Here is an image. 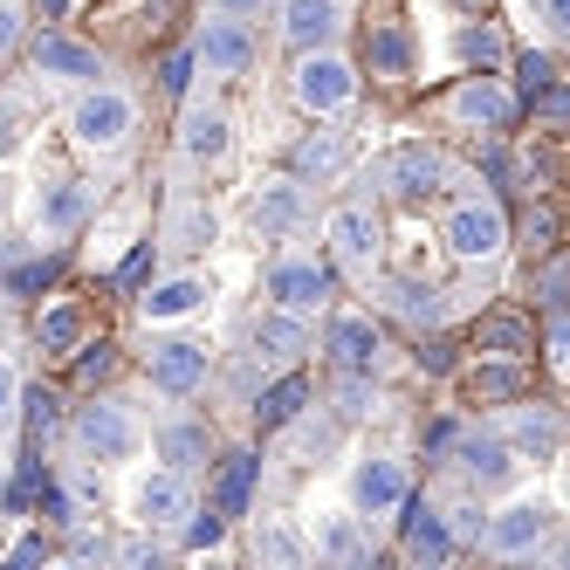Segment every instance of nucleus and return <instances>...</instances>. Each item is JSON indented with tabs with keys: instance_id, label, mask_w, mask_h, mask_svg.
Wrapping results in <instances>:
<instances>
[{
	"instance_id": "1a4fd4ad",
	"label": "nucleus",
	"mask_w": 570,
	"mask_h": 570,
	"mask_svg": "<svg viewBox=\"0 0 570 570\" xmlns=\"http://www.w3.org/2000/svg\"><path fill=\"white\" fill-rule=\"evenodd\" d=\"M399 502H405V461L372 454V461H357V468H351V509H357V522L392 515Z\"/></svg>"
},
{
	"instance_id": "f3484780",
	"label": "nucleus",
	"mask_w": 570,
	"mask_h": 570,
	"mask_svg": "<svg viewBox=\"0 0 570 570\" xmlns=\"http://www.w3.org/2000/svg\"><path fill=\"white\" fill-rule=\"evenodd\" d=\"M35 76H49V83H97L104 56L90 42H69V35H42L35 42Z\"/></svg>"
},
{
	"instance_id": "8fccbe9b",
	"label": "nucleus",
	"mask_w": 570,
	"mask_h": 570,
	"mask_svg": "<svg viewBox=\"0 0 570 570\" xmlns=\"http://www.w3.org/2000/svg\"><path fill=\"white\" fill-rule=\"evenodd\" d=\"M193 69H199V56H193V49H179V56H173V62H166V76H158V83H166V90H173V97H179V90H186V83H193Z\"/></svg>"
},
{
	"instance_id": "39448f33",
	"label": "nucleus",
	"mask_w": 570,
	"mask_h": 570,
	"mask_svg": "<svg viewBox=\"0 0 570 570\" xmlns=\"http://www.w3.org/2000/svg\"><path fill=\"white\" fill-rule=\"evenodd\" d=\"M550 529H557L550 502H509L502 515L481 522V550L488 557H537L550 543Z\"/></svg>"
},
{
	"instance_id": "f704fd0d",
	"label": "nucleus",
	"mask_w": 570,
	"mask_h": 570,
	"mask_svg": "<svg viewBox=\"0 0 570 570\" xmlns=\"http://www.w3.org/2000/svg\"><path fill=\"white\" fill-rule=\"evenodd\" d=\"M303 413H309V385H303V379H282V385L262 392V405H255L262 426H289V420H303Z\"/></svg>"
},
{
	"instance_id": "2eb2a0df",
	"label": "nucleus",
	"mask_w": 570,
	"mask_h": 570,
	"mask_svg": "<svg viewBox=\"0 0 570 570\" xmlns=\"http://www.w3.org/2000/svg\"><path fill=\"white\" fill-rule=\"evenodd\" d=\"M131 509H138V522H145V529H179V522H186V509H193V488H186V474H179V468H158V474H145V481H138Z\"/></svg>"
},
{
	"instance_id": "58836bf2",
	"label": "nucleus",
	"mask_w": 570,
	"mask_h": 570,
	"mask_svg": "<svg viewBox=\"0 0 570 570\" xmlns=\"http://www.w3.org/2000/svg\"><path fill=\"white\" fill-rule=\"evenodd\" d=\"M537 303H543L550 316H570V255H557V262L537 275Z\"/></svg>"
},
{
	"instance_id": "09e8293b",
	"label": "nucleus",
	"mask_w": 570,
	"mask_h": 570,
	"mask_svg": "<svg viewBox=\"0 0 570 570\" xmlns=\"http://www.w3.org/2000/svg\"><path fill=\"white\" fill-rule=\"evenodd\" d=\"M49 275H56V255H42V262H21V268L8 275V289H42Z\"/></svg>"
},
{
	"instance_id": "4be33fe9",
	"label": "nucleus",
	"mask_w": 570,
	"mask_h": 570,
	"mask_svg": "<svg viewBox=\"0 0 570 570\" xmlns=\"http://www.w3.org/2000/svg\"><path fill=\"white\" fill-rule=\"evenodd\" d=\"M399 509H405V557H413V563H446V557H454V529H446V515L433 502L405 495Z\"/></svg>"
},
{
	"instance_id": "79ce46f5",
	"label": "nucleus",
	"mask_w": 570,
	"mask_h": 570,
	"mask_svg": "<svg viewBox=\"0 0 570 570\" xmlns=\"http://www.w3.org/2000/svg\"><path fill=\"white\" fill-rule=\"evenodd\" d=\"M550 76H557V62H550L543 49H522V56H515V83H522V97H537Z\"/></svg>"
},
{
	"instance_id": "2f4dec72",
	"label": "nucleus",
	"mask_w": 570,
	"mask_h": 570,
	"mask_svg": "<svg viewBox=\"0 0 570 570\" xmlns=\"http://www.w3.org/2000/svg\"><path fill=\"white\" fill-rule=\"evenodd\" d=\"M344 173V138L337 131H316L296 145V179H337Z\"/></svg>"
},
{
	"instance_id": "cd10ccee",
	"label": "nucleus",
	"mask_w": 570,
	"mask_h": 570,
	"mask_svg": "<svg viewBox=\"0 0 570 570\" xmlns=\"http://www.w3.org/2000/svg\"><path fill=\"white\" fill-rule=\"evenodd\" d=\"M207 420H173V426H158V461L166 468H179V474H193L199 461H207Z\"/></svg>"
},
{
	"instance_id": "f03ea898",
	"label": "nucleus",
	"mask_w": 570,
	"mask_h": 570,
	"mask_svg": "<svg viewBox=\"0 0 570 570\" xmlns=\"http://www.w3.org/2000/svg\"><path fill=\"white\" fill-rule=\"evenodd\" d=\"M76 446H83L90 461H138L145 446V420L131 413L125 399H97L76 413Z\"/></svg>"
},
{
	"instance_id": "20e7f679",
	"label": "nucleus",
	"mask_w": 570,
	"mask_h": 570,
	"mask_svg": "<svg viewBox=\"0 0 570 570\" xmlns=\"http://www.w3.org/2000/svg\"><path fill=\"white\" fill-rule=\"evenodd\" d=\"M446 248H454L461 262H502V248H509V220H502V207L495 199H461L454 214H446Z\"/></svg>"
},
{
	"instance_id": "6e6552de",
	"label": "nucleus",
	"mask_w": 570,
	"mask_h": 570,
	"mask_svg": "<svg viewBox=\"0 0 570 570\" xmlns=\"http://www.w3.org/2000/svg\"><path fill=\"white\" fill-rule=\"evenodd\" d=\"M454 474L474 488H502V481H515V446L502 440V433H454Z\"/></svg>"
},
{
	"instance_id": "473e14b6",
	"label": "nucleus",
	"mask_w": 570,
	"mask_h": 570,
	"mask_svg": "<svg viewBox=\"0 0 570 570\" xmlns=\"http://www.w3.org/2000/svg\"><path fill=\"white\" fill-rule=\"evenodd\" d=\"M522 385H529V372L509 357V364H474L468 372V399L481 405V399H522Z\"/></svg>"
},
{
	"instance_id": "6e6d98bb",
	"label": "nucleus",
	"mask_w": 570,
	"mask_h": 570,
	"mask_svg": "<svg viewBox=\"0 0 570 570\" xmlns=\"http://www.w3.org/2000/svg\"><path fill=\"white\" fill-rule=\"evenodd\" d=\"M8 557H14V563H35V557H49V543H42V537H21Z\"/></svg>"
},
{
	"instance_id": "603ef678",
	"label": "nucleus",
	"mask_w": 570,
	"mask_h": 570,
	"mask_svg": "<svg viewBox=\"0 0 570 570\" xmlns=\"http://www.w3.org/2000/svg\"><path fill=\"white\" fill-rule=\"evenodd\" d=\"M21 42V0H0V56Z\"/></svg>"
},
{
	"instance_id": "a18cd8bd",
	"label": "nucleus",
	"mask_w": 570,
	"mask_h": 570,
	"mask_svg": "<svg viewBox=\"0 0 570 570\" xmlns=\"http://www.w3.org/2000/svg\"><path fill=\"white\" fill-rule=\"evenodd\" d=\"M14 151H21V104L0 97V158H14Z\"/></svg>"
},
{
	"instance_id": "a19ab883",
	"label": "nucleus",
	"mask_w": 570,
	"mask_h": 570,
	"mask_svg": "<svg viewBox=\"0 0 570 570\" xmlns=\"http://www.w3.org/2000/svg\"><path fill=\"white\" fill-rule=\"evenodd\" d=\"M446 515V529H454V543H481V522H488V509L468 495V502H454V509H440Z\"/></svg>"
},
{
	"instance_id": "0eeeda50",
	"label": "nucleus",
	"mask_w": 570,
	"mask_h": 570,
	"mask_svg": "<svg viewBox=\"0 0 570 570\" xmlns=\"http://www.w3.org/2000/svg\"><path fill=\"white\" fill-rule=\"evenodd\" d=\"M262 289H268L275 309L309 316V309H323V296H331V268H316V262H303V255H282V262H268Z\"/></svg>"
},
{
	"instance_id": "052dcab7",
	"label": "nucleus",
	"mask_w": 570,
	"mask_h": 570,
	"mask_svg": "<svg viewBox=\"0 0 570 570\" xmlns=\"http://www.w3.org/2000/svg\"><path fill=\"white\" fill-rule=\"evenodd\" d=\"M557 557H563V563H570V537H563V543H557Z\"/></svg>"
},
{
	"instance_id": "49530a36",
	"label": "nucleus",
	"mask_w": 570,
	"mask_h": 570,
	"mask_svg": "<svg viewBox=\"0 0 570 570\" xmlns=\"http://www.w3.org/2000/svg\"><path fill=\"white\" fill-rule=\"evenodd\" d=\"M14 413H21V379H14V364L0 357V426H14Z\"/></svg>"
},
{
	"instance_id": "f257e3e1",
	"label": "nucleus",
	"mask_w": 570,
	"mask_h": 570,
	"mask_svg": "<svg viewBox=\"0 0 570 570\" xmlns=\"http://www.w3.org/2000/svg\"><path fill=\"white\" fill-rule=\"evenodd\" d=\"M69 131H76L83 151H125L131 131H138V104L125 90H110V83H90L69 110Z\"/></svg>"
},
{
	"instance_id": "13d9d810",
	"label": "nucleus",
	"mask_w": 570,
	"mask_h": 570,
	"mask_svg": "<svg viewBox=\"0 0 570 570\" xmlns=\"http://www.w3.org/2000/svg\"><path fill=\"white\" fill-rule=\"evenodd\" d=\"M42 14H49V21H62V14H69V0H42Z\"/></svg>"
},
{
	"instance_id": "72a5a7b5",
	"label": "nucleus",
	"mask_w": 570,
	"mask_h": 570,
	"mask_svg": "<svg viewBox=\"0 0 570 570\" xmlns=\"http://www.w3.org/2000/svg\"><path fill=\"white\" fill-rule=\"evenodd\" d=\"M35 337H42V351H83V309H76V303H56V309H42V323H35Z\"/></svg>"
},
{
	"instance_id": "a211bd4d",
	"label": "nucleus",
	"mask_w": 570,
	"mask_h": 570,
	"mask_svg": "<svg viewBox=\"0 0 570 570\" xmlns=\"http://www.w3.org/2000/svg\"><path fill=\"white\" fill-rule=\"evenodd\" d=\"M90 207H97L90 179H56V186H42V199H35V227L42 234H76L90 220Z\"/></svg>"
},
{
	"instance_id": "ea45409f",
	"label": "nucleus",
	"mask_w": 570,
	"mask_h": 570,
	"mask_svg": "<svg viewBox=\"0 0 570 570\" xmlns=\"http://www.w3.org/2000/svg\"><path fill=\"white\" fill-rule=\"evenodd\" d=\"M454 49H461V62L495 69V62H502V35H495V28H461V42H454Z\"/></svg>"
},
{
	"instance_id": "4d7b16f0",
	"label": "nucleus",
	"mask_w": 570,
	"mask_h": 570,
	"mask_svg": "<svg viewBox=\"0 0 570 570\" xmlns=\"http://www.w3.org/2000/svg\"><path fill=\"white\" fill-rule=\"evenodd\" d=\"M268 0H220V14H262Z\"/></svg>"
},
{
	"instance_id": "c03bdc74",
	"label": "nucleus",
	"mask_w": 570,
	"mask_h": 570,
	"mask_svg": "<svg viewBox=\"0 0 570 570\" xmlns=\"http://www.w3.org/2000/svg\"><path fill=\"white\" fill-rule=\"evenodd\" d=\"M21 405H28V433H35V440H49V433L62 426V413H56L49 392H35V399H21Z\"/></svg>"
},
{
	"instance_id": "7ed1b4c3",
	"label": "nucleus",
	"mask_w": 570,
	"mask_h": 570,
	"mask_svg": "<svg viewBox=\"0 0 570 570\" xmlns=\"http://www.w3.org/2000/svg\"><path fill=\"white\" fill-rule=\"evenodd\" d=\"M351 97H357V69H351L337 49H309V56L296 62V104H303V110L337 117V110H351Z\"/></svg>"
},
{
	"instance_id": "9d476101",
	"label": "nucleus",
	"mask_w": 570,
	"mask_h": 570,
	"mask_svg": "<svg viewBox=\"0 0 570 570\" xmlns=\"http://www.w3.org/2000/svg\"><path fill=\"white\" fill-rule=\"evenodd\" d=\"M379 179H385L399 199H426V193H440L446 179H454V166H446L433 145H399L385 166H379Z\"/></svg>"
},
{
	"instance_id": "c756f323",
	"label": "nucleus",
	"mask_w": 570,
	"mask_h": 570,
	"mask_svg": "<svg viewBox=\"0 0 570 570\" xmlns=\"http://www.w3.org/2000/svg\"><path fill=\"white\" fill-rule=\"evenodd\" d=\"M214 234H220L214 207H207V199H193V193H179L173 199V220H166V240H173V248H207Z\"/></svg>"
},
{
	"instance_id": "5fc2aeb1",
	"label": "nucleus",
	"mask_w": 570,
	"mask_h": 570,
	"mask_svg": "<svg viewBox=\"0 0 570 570\" xmlns=\"http://www.w3.org/2000/svg\"><path fill=\"white\" fill-rule=\"evenodd\" d=\"M543 21H550L557 42H570V0H543Z\"/></svg>"
},
{
	"instance_id": "5701e85b",
	"label": "nucleus",
	"mask_w": 570,
	"mask_h": 570,
	"mask_svg": "<svg viewBox=\"0 0 570 570\" xmlns=\"http://www.w3.org/2000/svg\"><path fill=\"white\" fill-rule=\"evenodd\" d=\"M323 351L337 357V372H379V331H372V316H331Z\"/></svg>"
},
{
	"instance_id": "3c124183",
	"label": "nucleus",
	"mask_w": 570,
	"mask_h": 570,
	"mask_svg": "<svg viewBox=\"0 0 570 570\" xmlns=\"http://www.w3.org/2000/svg\"><path fill=\"white\" fill-rule=\"evenodd\" d=\"M145 275H151V240H145V248H131V255H125V268H117V282H125V289H145Z\"/></svg>"
},
{
	"instance_id": "6ab92c4d",
	"label": "nucleus",
	"mask_w": 570,
	"mask_h": 570,
	"mask_svg": "<svg viewBox=\"0 0 570 570\" xmlns=\"http://www.w3.org/2000/svg\"><path fill=\"white\" fill-rule=\"evenodd\" d=\"M454 117L468 131H502L509 117H515V97L495 83V76H468V83L454 90Z\"/></svg>"
},
{
	"instance_id": "f8f14e48",
	"label": "nucleus",
	"mask_w": 570,
	"mask_h": 570,
	"mask_svg": "<svg viewBox=\"0 0 570 570\" xmlns=\"http://www.w3.org/2000/svg\"><path fill=\"white\" fill-rule=\"evenodd\" d=\"M193 56L207 62V76H248V69H255V35L240 28V14H220V21L199 28Z\"/></svg>"
},
{
	"instance_id": "7c9ffc66",
	"label": "nucleus",
	"mask_w": 570,
	"mask_h": 570,
	"mask_svg": "<svg viewBox=\"0 0 570 570\" xmlns=\"http://www.w3.org/2000/svg\"><path fill=\"white\" fill-rule=\"evenodd\" d=\"M372 76H385V83H399V76H413V35L405 28H392V21H379L372 28Z\"/></svg>"
},
{
	"instance_id": "de8ad7c7",
	"label": "nucleus",
	"mask_w": 570,
	"mask_h": 570,
	"mask_svg": "<svg viewBox=\"0 0 570 570\" xmlns=\"http://www.w3.org/2000/svg\"><path fill=\"white\" fill-rule=\"evenodd\" d=\"M110 364H117V357H110V344H83V357H76V379L97 385V379L110 372Z\"/></svg>"
},
{
	"instance_id": "ddd939ff",
	"label": "nucleus",
	"mask_w": 570,
	"mask_h": 570,
	"mask_svg": "<svg viewBox=\"0 0 570 570\" xmlns=\"http://www.w3.org/2000/svg\"><path fill=\"white\" fill-rule=\"evenodd\" d=\"M337 28H344V0H282V42L296 56L331 49Z\"/></svg>"
},
{
	"instance_id": "412c9836",
	"label": "nucleus",
	"mask_w": 570,
	"mask_h": 570,
	"mask_svg": "<svg viewBox=\"0 0 570 570\" xmlns=\"http://www.w3.org/2000/svg\"><path fill=\"white\" fill-rule=\"evenodd\" d=\"M385 309H392V316H405L413 331H433V323H446L454 296L433 289V282H420V275H392V282H385Z\"/></svg>"
},
{
	"instance_id": "4468645a",
	"label": "nucleus",
	"mask_w": 570,
	"mask_h": 570,
	"mask_svg": "<svg viewBox=\"0 0 570 570\" xmlns=\"http://www.w3.org/2000/svg\"><path fill=\"white\" fill-rule=\"evenodd\" d=\"M248 220L262 240H282V234H296L309 220V199H303V179H268L255 199H248Z\"/></svg>"
},
{
	"instance_id": "e433bc0d",
	"label": "nucleus",
	"mask_w": 570,
	"mask_h": 570,
	"mask_svg": "<svg viewBox=\"0 0 570 570\" xmlns=\"http://www.w3.org/2000/svg\"><path fill=\"white\" fill-rule=\"evenodd\" d=\"M529 117H537V125H543V131H557V138H570V83H557V76H550V83H543L537 97H529Z\"/></svg>"
},
{
	"instance_id": "a878e982",
	"label": "nucleus",
	"mask_w": 570,
	"mask_h": 570,
	"mask_svg": "<svg viewBox=\"0 0 570 570\" xmlns=\"http://www.w3.org/2000/svg\"><path fill=\"white\" fill-rule=\"evenodd\" d=\"M255 557L262 563H309V529L296 515H262L255 522Z\"/></svg>"
},
{
	"instance_id": "393cba45",
	"label": "nucleus",
	"mask_w": 570,
	"mask_h": 570,
	"mask_svg": "<svg viewBox=\"0 0 570 570\" xmlns=\"http://www.w3.org/2000/svg\"><path fill=\"white\" fill-rule=\"evenodd\" d=\"M309 557H331V563H364V557H372V537L357 529V509L351 515H316Z\"/></svg>"
},
{
	"instance_id": "c85d7f7f",
	"label": "nucleus",
	"mask_w": 570,
	"mask_h": 570,
	"mask_svg": "<svg viewBox=\"0 0 570 570\" xmlns=\"http://www.w3.org/2000/svg\"><path fill=\"white\" fill-rule=\"evenodd\" d=\"M255 474H262V461H255V454H227V461H220V474H214V509H220V515H248Z\"/></svg>"
},
{
	"instance_id": "9b49d317",
	"label": "nucleus",
	"mask_w": 570,
	"mask_h": 570,
	"mask_svg": "<svg viewBox=\"0 0 570 570\" xmlns=\"http://www.w3.org/2000/svg\"><path fill=\"white\" fill-rule=\"evenodd\" d=\"M379 214L372 207H337L331 214V255H337V268H351V275H372L379 268Z\"/></svg>"
},
{
	"instance_id": "aec40b11",
	"label": "nucleus",
	"mask_w": 570,
	"mask_h": 570,
	"mask_svg": "<svg viewBox=\"0 0 570 570\" xmlns=\"http://www.w3.org/2000/svg\"><path fill=\"white\" fill-rule=\"evenodd\" d=\"M207 303H214L207 275H173V282H158L151 296H138V316L145 323H179V316H199Z\"/></svg>"
},
{
	"instance_id": "4c0bfd02",
	"label": "nucleus",
	"mask_w": 570,
	"mask_h": 570,
	"mask_svg": "<svg viewBox=\"0 0 570 570\" xmlns=\"http://www.w3.org/2000/svg\"><path fill=\"white\" fill-rule=\"evenodd\" d=\"M179 543H186V550H220V543H227V515H220V509H186Z\"/></svg>"
},
{
	"instance_id": "423d86ee",
	"label": "nucleus",
	"mask_w": 570,
	"mask_h": 570,
	"mask_svg": "<svg viewBox=\"0 0 570 570\" xmlns=\"http://www.w3.org/2000/svg\"><path fill=\"white\" fill-rule=\"evenodd\" d=\"M145 372H151V385L166 399H193V392H207V379H214V351L193 344V337H166V344H151Z\"/></svg>"
},
{
	"instance_id": "c9c22d12",
	"label": "nucleus",
	"mask_w": 570,
	"mask_h": 570,
	"mask_svg": "<svg viewBox=\"0 0 570 570\" xmlns=\"http://www.w3.org/2000/svg\"><path fill=\"white\" fill-rule=\"evenodd\" d=\"M474 344H481V351H495V357H522V351H529V323L509 316V309H502V316H481Z\"/></svg>"
},
{
	"instance_id": "bb28decb",
	"label": "nucleus",
	"mask_w": 570,
	"mask_h": 570,
	"mask_svg": "<svg viewBox=\"0 0 570 570\" xmlns=\"http://www.w3.org/2000/svg\"><path fill=\"white\" fill-rule=\"evenodd\" d=\"M502 440L515 446V454H529V461H557V446H563V420L537 405V413H515Z\"/></svg>"
},
{
	"instance_id": "dca6fc26",
	"label": "nucleus",
	"mask_w": 570,
	"mask_h": 570,
	"mask_svg": "<svg viewBox=\"0 0 570 570\" xmlns=\"http://www.w3.org/2000/svg\"><path fill=\"white\" fill-rule=\"evenodd\" d=\"M179 151L193 158V166H220V158L234 151V117L220 104H193L179 117Z\"/></svg>"
},
{
	"instance_id": "37998d69",
	"label": "nucleus",
	"mask_w": 570,
	"mask_h": 570,
	"mask_svg": "<svg viewBox=\"0 0 570 570\" xmlns=\"http://www.w3.org/2000/svg\"><path fill=\"white\" fill-rule=\"evenodd\" d=\"M522 234H529V248H557V234H563V214H557V207H529Z\"/></svg>"
},
{
	"instance_id": "b1692460",
	"label": "nucleus",
	"mask_w": 570,
	"mask_h": 570,
	"mask_svg": "<svg viewBox=\"0 0 570 570\" xmlns=\"http://www.w3.org/2000/svg\"><path fill=\"white\" fill-rule=\"evenodd\" d=\"M309 351V316H296V309H268L262 323H255V357H268V364H296Z\"/></svg>"
},
{
	"instance_id": "bf43d9fd",
	"label": "nucleus",
	"mask_w": 570,
	"mask_h": 570,
	"mask_svg": "<svg viewBox=\"0 0 570 570\" xmlns=\"http://www.w3.org/2000/svg\"><path fill=\"white\" fill-rule=\"evenodd\" d=\"M454 8H468V14H481V8H488V0H454Z\"/></svg>"
},
{
	"instance_id": "864d4df0",
	"label": "nucleus",
	"mask_w": 570,
	"mask_h": 570,
	"mask_svg": "<svg viewBox=\"0 0 570 570\" xmlns=\"http://www.w3.org/2000/svg\"><path fill=\"white\" fill-rule=\"evenodd\" d=\"M550 364L570 372V316H557V331H550Z\"/></svg>"
}]
</instances>
